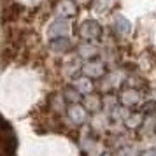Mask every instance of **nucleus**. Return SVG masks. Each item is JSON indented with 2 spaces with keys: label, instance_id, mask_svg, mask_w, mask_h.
<instances>
[{
  "label": "nucleus",
  "instance_id": "nucleus-2",
  "mask_svg": "<svg viewBox=\"0 0 156 156\" xmlns=\"http://www.w3.org/2000/svg\"><path fill=\"white\" fill-rule=\"evenodd\" d=\"M100 35H102V27L98 25V21H95V20H86V21L81 23V27H79V37L86 41V42H95V41H98Z\"/></svg>",
  "mask_w": 156,
  "mask_h": 156
},
{
  "label": "nucleus",
  "instance_id": "nucleus-11",
  "mask_svg": "<svg viewBox=\"0 0 156 156\" xmlns=\"http://www.w3.org/2000/svg\"><path fill=\"white\" fill-rule=\"evenodd\" d=\"M74 90L79 93V95H90V93H93V83L91 79L88 77H77L76 81H74Z\"/></svg>",
  "mask_w": 156,
  "mask_h": 156
},
{
  "label": "nucleus",
  "instance_id": "nucleus-9",
  "mask_svg": "<svg viewBox=\"0 0 156 156\" xmlns=\"http://www.w3.org/2000/svg\"><path fill=\"white\" fill-rule=\"evenodd\" d=\"M114 30H116L118 35L126 37V35H130V32H132V23L128 21L125 16L116 14L114 16Z\"/></svg>",
  "mask_w": 156,
  "mask_h": 156
},
{
  "label": "nucleus",
  "instance_id": "nucleus-8",
  "mask_svg": "<svg viewBox=\"0 0 156 156\" xmlns=\"http://www.w3.org/2000/svg\"><path fill=\"white\" fill-rule=\"evenodd\" d=\"M83 107L86 109V112H98V111H102V107H104V100L100 98L98 95L90 93L83 100Z\"/></svg>",
  "mask_w": 156,
  "mask_h": 156
},
{
  "label": "nucleus",
  "instance_id": "nucleus-6",
  "mask_svg": "<svg viewBox=\"0 0 156 156\" xmlns=\"http://www.w3.org/2000/svg\"><path fill=\"white\" fill-rule=\"evenodd\" d=\"M118 98H119L121 107L128 109V107H133L140 102V93H139V90H135V88H126V90H123L119 93Z\"/></svg>",
  "mask_w": 156,
  "mask_h": 156
},
{
  "label": "nucleus",
  "instance_id": "nucleus-17",
  "mask_svg": "<svg viewBox=\"0 0 156 156\" xmlns=\"http://www.w3.org/2000/svg\"><path fill=\"white\" fill-rule=\"evenodd\" d=\"M140 156H156V151H146V153H142Z\"/></svg>",
  "mask_w": 156,
  "mask_h": 156
},
{
  "label": "nucleus",
  "instance_id": "nucleus-15",
  "mask_svg": "<svg viewBox=\"0 0 156 156\" xmlns=\"http://www.w3.org/2000/svg\"><path fill=\"white\" fill-rule=\"evenodd\" d=\"M63 100H65V102H70V105H72V104H79L81 95H79L74 88H67V90L63 91Z\"/></svg>",
  "mask_w": 156,
  "mask_h": 156
},
{
  "label": "nucleus",
  "instance_id": "nucleus-1",
  "mask_svg": "<svg viewBox=\"0 0 156 156\" xmlns=\"http://www.w3.org/2000/svg\"><path fill=\"white\" fill-rule=\"evenodd\" d=\"M16 151V135L5 119L0 118V153L5 156H12Z\"/></svg>",
  "mask_w": 156,
  "mask_h": 156
},
{
  "label": "nucleus",
  "instance_id": "nucleus-13",
  "mask_svg": "<svg viewBox=\"0 0 156 156\" xmlns=\"http://www.w3.org/2000/svg\"><path fill=\"white\" fill-rule=\"evenodd\" d=\"M51 51H55L58 55H62V53H67V51L72 48V42L69 41V37H65V39H53L49 44Z\"/></svg>",
  "mask_w": 156,
  "mask_h": 156
},
{
  "label": "nucleus",
  "instance_id": "nucleus-4",
  "mask_svg": "<svg viewBox=\"0 0 156 156\" xmlns=\"http://www.w3.org/2000/svg\"><path fill=\"white\" fill-rule=\"evenodd\" d=\"M55 14L58 20H67V18H74L77 14V5L74 0H60L55 7Z\"/></svg>",
  "mask_w": 156,
  "mask_h": 156
},
{
  "label": "nucleus",
  "instance_id": "nucleus-18",
  "mask_svg": "<svg viewBox=\"0 0 156 156\" xmlns=\"http://www.w3.org/2000/svg\"><path fill=\"white\" fill-rule=\"evenodd\" d=\"M100 156H112V154H111V153H102Z\"/></svg>",
  "mask_w": 156,
  "mask_h": 156
},
{
  "label": "nucleus",
  "instance_id": "nucleus-20",
  "mask_svg": "<svg viewBox=\"0 0 156 156\" xmlns=\"http://www.w3.org/2000/svg\"><path fill=\"white\" fill-rule=\"evenodd\" d=\"M0 156H5V154H2V153H0Z\"/></svg>",
  "mask_w": 156,
  "mask_h": 156
},
{
  "label": "nucleus",
  "instance_id": "nucleus-5",
  "mask_svg": "<svg viewBox=\"0 0 156 156\" xmlns=\"http://www.w3.org/2000/svg\"><path fill=\"white\" fill-rule=\"evenodd\" d=\"M70 32H72L70 23L67 21V20H55V21L51 23L48 34H49L51 39H65Z\"/></svg>",
  "mask_w": 156,
  "mask_h": 156
},
{
  "label": "nucleus",
  "instance_id": "nucleus-16",
  "mask_svg": "<svg viewBox=\"0 0 156 156\" xmlns=\"http://www.w3.org/2000/svg\"><path fill=\"white\" fill-rule=\"evenodd\" d=\"M18 11H20V5H11L9 9L4 11V14H2V21H14L16 18H18Z\"/></svg>",
  "mask_w": 156,
  "mask_h": 156
},
{
  "label": "nucleus",
  "instance_id": "nucleus-7",
  "mask_svg": "<svg viewBox=\"0 0 156 156\" xmlns=\"http://www.w3.org/2000/svg\"><path fill=\"white\" fill-rule=\"evenodd\" d=\"M67 116H69V119L74 123V125H84L86 119H88V112H86V109L81 104H72L69 105L67 109Z\"/></svg>",
  "mask_w": 156,
  "mask_h": 156
},
{
  "label": "nucleus",
  "instance_id": "nucleus-3",
  "mask_svg": "<svg viewBox=\"0 0 156 156\" xmlns=\"http://www.w3.org/2000/svg\"><path fill=\"white\" fill-rule=\"evenodd\" d=\"M83 74L88 79H100L105 76V63L100 60H90L83 65Z\"/></svg>",
  "mask_w": 156,
  "mask_h": 156
},
{
  "label": "nucleus",
  "instance_id": "nucleus-10",
  "mask_svg": "<svg viewBox=\"0 0 156 156\" xmlns=\"http://www.w3.org/2000/svg\"><path fill=\"white\" fill-rule=\"evenodd\" d=\"M77 55L81 58H84V60H95V56L98 55V48L91 42H83L81 46L77 48Z\"/></svg>",
  "mask_w": 156,
  "mask_h": 156
},
{
  "label": "nucleus",
  "instance_id": "nucleus-14",
  "mask_svg": "<svg viewBox=\"0 0 156 156\" xmlns=\"http://www.w3.org/2000/svg\"><path fill=\"white\" fill-rule=\"evenodd\" d=\"M142 119H144V114L142 112H132V114H128L126 118H125V125H126V128L137 130V128H140Z\"/></svg>",
  "mask_w": 156,
  "mask_h": 156
},
{
  "label": "nucleus",
  "instance_id": "nucleus-12",
  "mask_svg": "<svg viewBox=\"0 0 156 156\" xmlns=\"http://www.w3.org/2000/svg\"><path fill=\"white\" fill-rule=\"evenodd\" d=\"M156 132V114H144V119L140 125V133L153 135Z\"/></svg>",
  "mask_w": 156,
  "mask_h": 156
},
{
  "label": "nucleus",
  "instance_id": "nucleus-19",
  "mask_svg": "<svg viewBox=\"0 0 156 156\" xmlns=\"http://www.w3.org/2000/svg\"><path fill=\"white\" fill-rule=\"evenodd\" d=\"M77 2H81V4H88L90 0H77Z\"/></svg>",
  "mask_w": 156,
  "mask_h": 156
}]
</instances>
